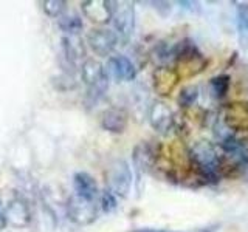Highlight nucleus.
<instances>
[{
	"instance_id": "nucleus-18",
	"label": "nucleus",
	"mask_w": 248,
	"mask_h": 232,
	"mask_svg": "<svg viewBox=\"0 0 248 232\" xmlns=\"http://www.w3.org/2000/svg\"><path fill=\"white\" fill-rule=\"evenodd\" d=\"M59 27L62 31H65L67 34H79L84 23H82V19L79 14L70 11V13H64L61 15Z\"/></svg>"
},
{
	"instance_id": "nucleus-25",
	"label": "nucleus",
	"mask_w": 248,
	"mask_h": 232,
	"mask_svg": "<svg viewBox=\"0 0 248 232\" xmlns=\"http://www.w3.org/2000/svg\"><path fill=\"white\" fill-rule=\"evenodd\" d=\"M217 228H219V226H211V228H206V229H200L197 232H216ZM165 232H168V231H165Z\"/></svg>"
},
{
	"instance_id": "nucleus-16",
	"label": "nucleus",
	"mask_w": 248,
	"mask_h": 232,
	"mask_svg": "<svg viewBox=\"0 0 248 232\" xmlns=\"http://www.w3.org/2000/svg\"><path fill=\"white\" fill-rule=\"evenodd\" d=\"M155 158L157 157H155V153L149 144H146V143L138 144L134 149V153H132V160H134L137 175L138 176L144 175L147 170H149V167L154 164Z\"/></svg>"
},
{
	"instance_id": "nucleus-11",
	"label": "nucleus",
	"mask_w": 248,
	"mask_h": 232,
	"mask_svg": "<svg viewBox=\"0 0 248 232\" xmlns=\"http://www.w3.org/2000/svg\"><path fill=\"white\" fill-rule=\"evenodd\" d=\"M107 74L112 76L118 82H129L134 81L137 76V68L132 64V60L126 56H112L107 62Z\"/></svg>"
},
{
	"instance_id": "nucleus-15",
	"label": "nucleus",
	"mask_w": 248,
	"mask_h": 232,
	"mask_svg": "<svg viewBox=\"0 0 248 232\" xmlns=\"http://www.w3.org/2000/svg\"><path fill=\"white\" fill-rule=\"evenodd\" d=\"M127 113L123 108H108L101 116V126L110 133H123L127 127Z\"/></svg>"
},
{
	"instance_id": "nucleus-9",
	"label": "nucleus",
	"mask_w": 248,
	"mask_h": 232,
	"mask_svg": "<svg viewBox=\"0 0 248 232\" xmlns=\"http://www.w3.org/2000/svg\"><path fill=\"white\" fill-rule=\"evenodd\" d=\"M149 124L155 131L161 135L169 133L174 127V113L168 104L157 101L149 108Z\"/></svg>"
},
{
	"instance_id": "nucleus-3",
	"label": "nucleus",
	"mask_w": 248,
	"mask_h": 232,
	"mask_svg": "<svg viewBox=\"0 0 248 232\" xmlns=\"http://www.w3.org/2000/svg\"><path fill=\"white\" fill-rule=\"evenodd\" d=\"M81 77L87 85V95L92 101L104 96L108 87V74L106 67L95 59H87L81 67Z\"/></svg>"
},
{
	"instance_id": "nucleus-8",
	"label": "nucleus",
	"mask_w": 248,
	"mask_h": 232,
	"mask_svg": "<svg viewBox=\"0 0 248 232\" xmlns=\"http://www.w3.org/2000/svg\"><path fill=\"white\" fill-rule=\"evenodd\" d=\"M87 42L92 51L98 56H108L118 44V34L107 28H96L89 33Z\"/></svg>"
},
{
	"instance_id": "nucleus-24",
	"label": "nucleus",
	"mask_w": 248,
	"mask_h": 232,
	"mask_svg": "<svg viewBox=\"0 0 248 232\" xmlns=\"http://www.w3.org/2000/svg\"><path fill=\"white\" fill-rule=\"evenodd\" d=\"M8 224V220H6V209L3 207L2 201H0V231L5 229Z\"/></svg>"
},
{
	"instance_id": "nucleus-13",
	"label": "nucleus",
	"mask_w": 248,
	"mask_h": 232,
	"mask_svg": "<svg viewBox=\"0 0 248 232\" xmlns=\"http://www.w3.org/2000/svg\"><path fill=\"white\" fill-rule=\"evenodd\" d=\"M6 220L16 228H25L30 223V209L25 200L13 198L6 206Z\"/></svg>"
},
{
	"instance_id": "nucleus-23",
	"label": "nucleus",
	"mask_w": 248,
	"mask_h": 232,
	"mask_svg": "<svg viewBox=\"0 0 248 232\" xmlns=\"http://www.w3.org/2000/svg\"><path fill=\"white\" fill-rule=\"evenodd\" d=\"M101 209H103L104 212H113L116 206H118V203H116V195H113V193L106 189L103 193H101Z\"/></svg>"
},
{
	"instance_id": "nucleus-17",
	"label": "nucleus",
	"mask_w": 248,
	"mask_h": 232,
	"mask_svg": "<svg viewBox=\"0 0 248 232\" xmlns=\"http://www.w3.org/2000/svg\"><path fill=\"white\" fill-rule=\"evenodd\" d=\"M62 51L68 64H75L85 56V45L78 34H67L62 37Z\"/></svg>"
},
{
	"instance_id": "nucleus-2",
	"label": "nucleus",
	"mask_w": 248,
	"mask_h": 232,
	"mask_svg": "<svg viewBox=\"0 0 248 232\" xmlns=\"http://www.w3.org/2000/svg\"><path fill=\"white\" fill-rule=\"evenodd\" d=\"M208 65V60L203 58L196 45L183 44L180 46V51L177 53L175 58V72L178 77L182 79H191V77L200 74Z\"/></svg>"
},
{
	"instance_id": "nucleus-22",
	"label": "nucleus",
	"mask_w": 248,
	"mask_h": 232,
	"mask_svg": "<svg viewBox=\"0 0 248 232\" xmlns=\"http://www.w3.org/2000/svg\"><path fill=\"white\" fill-rule=\"evenodd\" d=\"M237 27L240 34L248 37V3L237 6Z\"/></svg>"
},
{
	"instance_id": "nucleus-21",
	"label": "nucleus",
	"mask_w": 248,
	"mask_h": 232,
	"mask_svg": "<svg viewBox=\"0 0 248 232\" xmlns=\"http://www.w3.org/2000/svg\"><path fill=\"white\" fill-rule=\"evenodd\" d=\"M199 99V87L196 85H188L180 91V96H178V104L183 107H189L192 105L196 101Z\"/></svg>"
},
{
	"instance_id": "nucleus-10",
	"label": "nucleus",
	"mask_w": 248,
	"mask_h": 232,
	"mask_svg": "<svg viewBox=\"0 0 248 232\" xmlns=\"http://www.w3.org/2000/svg\"><path fill=\"white\" fill-rule=\"evenodd\" d=\"M152 81H154V90L157 91V95L169 96L177 88L178 82H180V77H178L175 68L158 67L155 68V72L152 74Z\"/></svg>"
},
{
	"instance_id": "nucleus-12",
	"label": "nucleus",
	"mask_w": 248,
	"mask_h": 232,
	"mask_svg": "<svg viewBox=\"0 0 248 232\" xmlns=\"http://www.w3.org/2000/svg\"><path fill=\"white\" fill-rule=\"evenodd\" d=\"M82 13L95 23H107L112 20V2L107 0H87L81 3Z\"/></svg>"
},
{
	"instance_id": "nucleus-6",
	"label": "nucleus",
	"mask_w": 248,
	"mask_h": 232,
	"mask_svg": "<svg viewBox=\"0 0 248 232\" xmlns=\"http://www.w3.org/2000/svg\"><path fill=\"white\" fill-rule=\"evenodd\" d=\"M222 124L232 133L248 131V104L247 102H230L222 108Z\"/></svg>"
},
{
	"instance_id": "nucleus-4",
	"label": "nucleus",
	"mask_w": 248,
	"mask_h": 232,
	"mask_svg": "<svg viewBox=\"0 0 248 232\" xmlns=\"http://www.w3.org/2000/svg\"><path fill=\"white\" fill-rule=\"evenodd\" d=\"M107 180H108V190L113 195L126 198L132 188V180H134L132 178V170L127 162L124 160L113 161L110 169H108Z\"/></svg>"
},
{
	"instance_id": "nucleus-14",
	"label": "nucleus",
	"mask_w": 248,
	"mask_h": 232,
	"mask_svg": "<svg viewBox=\"0 0 248 232\" xmlns=\"http://www.w3.org/2000/svg\"><path fill=\"white\" fill-rule=\"evenodd\" d=\"M73 186H75V195L81 197L84 200L89 201H95L98 197V183L92 175L85 174V172H78L73 176Z\"/></svg>"
},
{
	"instance_id": "nucleus-1",
	"label": "nucleus",
	"mask_w": 248,
	"mask_h": 232,
	"mask_svg": "<svg viewBox=\"0 0 248 232\" xmlns=\"http://www.w3.org/2000/svg\"><path fill=\"white\" fill-rule=\"evenodd\" d=\"M219 155L216 147L208 141L196 143L189 150L191 175H194L203 184L214 183L219 178Z\"/></svg>"
},
{
	"instance_id": "nucleus-5",
	"label": "nucleus",
	"mask_w": 248,
	"mask_h": 232,
	"mask_svg": "<svg viewBox=\"0 0 248 232\" xmlns=\"http://www.w3.org/2000/svg\"><path fill=\"white\" fill-rule=\"evenodd\" d=\"M112 20L118 36L129 41L135 31V8L130 2H112Z\"/></svg>"
},
{
	"instance_id": "nucleus-7",
	"label": "nucleus",
	"mask_w": 248,
	"mask_h": 232,
	"mask_svg": "<svg viewBox=\"0 0 248 232\" xmlns=\"http://www.w3.org/2000/svg\"><path fill=\"white\" fill-rule=\"evenodd\" d=\"M67 215L73 223L84 226V224H90L96 220L98 209L95 201H89L73 195L67 203Z\"/></svg>"
},
{
	"instance_id": "nucleus-20",
	"label": "nucleus",
	"mask_w": 248,
	"mask_h": 232,
	"mask_svg": "<svg viewBox=\"0 0 248 232\" xmlns=\"http://www.w3.org/2000/svg\"><path fill=\"white\" fill-rule=\"evenodd\" d=\"M41 5L48 17H61L67 10V2L64 0H44Z\"/></svg>"
},
{
	"instance_id": "nucleus-19",
	"label": "nucleus",
	"mask_w": 248,
	"mask_h": 232,
	"mask_svg": "<svg viewBox=\"0 0 248 232\" xmlns=\"http://www.w3.org/2000/svg\"><path fill=\"white\" fill-rule=\"evenodd\" d=\"M209 87H211L214 98H223L230 90V76L220 74V76L213 77V79L209 81Z\"/></svg>"
},
{
	"instance_id": "nucleus-26",
	"label": "nucleus",
	"mask_w": 248,
	"mask_h": 232,
	"mask_svg": "<svg viewBox=\"0 0 248 232\" xmlns=\"http://www.w3.org/2000/svg\"><path fill=\"white\" fill-rule=\"evenodd\" d=\"M244 176L247 178V183H248V166L245 167V170H244Z\"/></svg>"
}]
</instances>
